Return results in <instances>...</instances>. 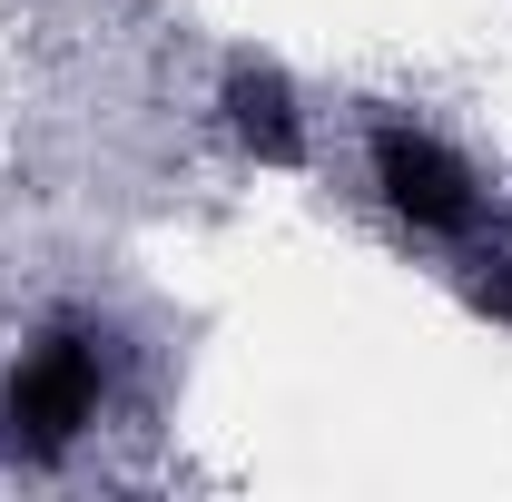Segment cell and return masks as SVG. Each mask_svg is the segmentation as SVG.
<instances>
[{
  "label": "cell",
  "mask_w": 512,
  "mask_h": 502,
  "mask_svg": "<svg viewBox=\"0 0 512 502\" xmlns=\"http://www.w3.org/2000/svg\"><path fill=\"white\" fill-rule=\"evenodd\" d=\"M227 119H237V138H247L266 168H296V158H306V119H296V89H286L276 69H237V79H227Z\"/></svg>",
  "instance_id": "cell-3"
},
{
  "label": "cell",
  "mask_w": 512,
  "mask_h": 502,
  "mask_svg": "<svg viewBox=\"0 0 512 502\" xmlns=\"http://www.w3.org/2000/svg\"><path fill=\"white\" fill-rule=\"evenodd\" d=\"M99 335L89 325H50L20 365H10V384H0V434H10V453H69L79 443V424L99 414Z\"/></svg>",
  "instance_id": "cell-1"
},
{
  "label": "cell",
  "mask_w": 512,
  "mask_h": 502,
  "mask_svg": "<svg viewBox=\"0 0 512 502\" xmlns=\"http://www.w3.org/2000/svg\"><path fill=\"white\" fill-rule=\"evenodd\" d=\"M463 296L493 315V325H512V266H483V276H463Z\"/></svg>",
  "instance_id": "cell-4"
},
{
  "label": "cell",
  "mask_w": 512,
  "mask_h": 502,
  "mask_svg": "<svg viewBox=\"0 0 512 502\" xmlns=\"http://www.w3.org/2000/svg\"><path fill=\"white\" fill-rule=\"evenodd\" d=\"M375 188L384 207L404 217V227H424V237H463L473 227V168L453 158L444 138H424V128H375Z\"/></svg>",
  "instance_id": "cell-2"
}]
</instances>
